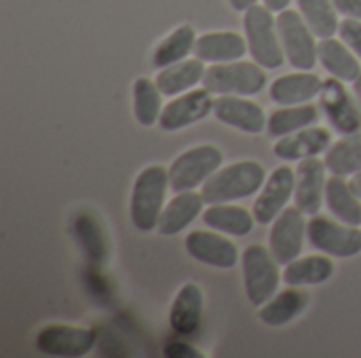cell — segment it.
<instances>
[{
	"label": "cell",
	"instance_id": "1",
	"mask_svg": "<svg viewBox=\"0 0 361 358\" xmlns=\"http://www.w3.org/2000/svg\"><path fill=\"white\" fill-rule=\"evenodd\" d=\"M169 171L161 165H150L140 171L131 190V224L140 232H152L159 226L169 190Z\"/></svg>",
	"mask_w": 361,
	"mask_h": 358
},
{
	"label": "cell",
	"instance_id": "10",
	"mask_svg": "<svg viewBox=\"0 0 361 358\" xmlns=\"http://www.w3.org/2000/svg\"><path fill=\"white\" fill-rule=\"evenodd\" d=\"M305 234H307L305 213L298 207H286L271 226L269 245L273 257L283 266L294 262L302 253Z\"/></svg>",
	"mask_w": 361,
	"mask_h": 358
},
{
	"label": "cell",
	"instance_id": "32",
	"mask_svg": "<svg viewBox=\"0 0 361 358\" xmlns=\"http://www.w3.org/2000/svg\"><path fill=\"white\" fill-rule=\"evenodd\" d=\"M298 8L317 38H332L338 32L334 0H298Z\"/></svg>",
	"mask_w": 361,
	"mask_h": 358
},
{
	"label": "cell",
	"instance_id": "6",
	"mask_svg": "<svg viewBox=\"0 0 361 358\" xmlns=\"http://www.w3.org/2000/svg\"><path fill=\"white\" fill-rule=\"evenodd\" d=\"M222 152L212 146H195L182 152L169 167V186L173 192H186L203 186L220 167H222Z\"/></svg>",
	"mask_w": 361,
	"mask_h": 358
},
{
	"label": "cell",
	"instance_id": "30",
	"mask_svg": "<svg viewBox=\"0 0 361 358\" xmlns=\"http://www.w3.org/2000/svg\"><path fill=\"white\" fill-rule=\"evenodd\" d=\"M195 42H197V36H195V27L192 25L186 23V25L176 27L154 49V53H152V65L159 68V70H163V68H167L171 63H178V61L186 59L188 53L195 51Z\"/></svg>",
	"mask_w": 361,
	"mask_h": 358
},
{
	"label": "cell",
	"instance_id": "36",
	"mask_svg": "<svg viewBox=\"0 0 361 358\" xmlns=\"http://www.w3.org/2000/svg\"><path fill=\"white\" fill-rule=\"evenodd\" d=\"M290 4V0H264V6H269L271 11H286Z\"/></svg>",
	"mask_w": 361,
	"mask_h": 358
},
{
	"label": "cell",
	"instance_id": "13",
	"mask_svg": "<svg viewBox=\"0 0 361 358\" xmlns=\"http://www.w3.org/2000/svg\"><path fill=\"white\" fill-rule=\"evenodd\" d=\"M294 186H296V171H292L288 165L277 167L260 188V196L254 203V217L258 224L267 226L273 224L275 217L288 207L290 198H294Z\"/></svg>",
	"mask_w": 361,
	"mask_h": 358
},
{
	"label": "cell",
	"instance_id": "3",
	"mask_svg": "<svg viewBox=\"0 0 361 358\" xmlns=\"http://www.w3.org/2000/svg\"><path fill=\"white\" fill-rule=\"evenodd\" d=\"M271 13L273 11L269 6L254 4L245 11V17H243L247 49L254 61L267 70L281 68L286 61V51L279 38L277 19H273Z\"/></svg>",
	"mask_w": 361,
	"mask_h": 358
},
{
	"label": "cell",
	"instance_id": "19",
	"mask_svg": "<svg viewBox=\"0 0 361 358\" xmlns=\"http://www.w3.org/2000/svg\"><path fill=\"white\" fill-rule=\"evenodd\" d=\"M203 205H205L203 194H197L195 190L176 192V196L165 205L157 230L163 236L180 234L203 213Z\"/></svg>",
	"mask_w": 361,
	"mask_h": 358
},
{
	"label": "cell",
	"instance_id": "28",
	"mask_svg": "<svg viewBox=\"0 0 361 358\" xmlns=\"http://www.w3.org/2000/svg\"><path fill=\"white\" fill-rule=\"evenodd\" d=\"M317 120H319V108L313 103L283 106L269 116L267 133L271 137H283V135L296 133L300 129L313 127Z\"/></svg>",
	"mask_w": 361,
	"mask_h": 358
},
{
	"label": "cell",
	"instance_id": "29",
	"mask_svg": "<svg viewBox=\"0 0 361 358\" xmlns=\"http://www.w3.org/2000/svg\"><path fill=\"white\" fill-rule=\"evenodd\" d=\"M328 171L332 175H355L361 171V131L353 135H343L336 143H332L324 158Z\"/></svg>",
	"mask_w": 361,
	"mask_h": 358
},
{
	"label": "cell",
	"instance_id": "39",
	"mask_svg": "<svg viewBox=\"0 0 361 358\" xmlns=\"http://www.w3.org/2000/svg\"><path fill=\"white\" fill-rule=\"evenodd\" d=\"M355 97H357V101H360V106H361V74H360V78L355 80Z\"/></svg>",
	"mask_w": 361,
	"mask_h": 358
},
{
	"label": "cell",
	"instance_id": "37",
	"mask_svg": "<svg viewBox=\"0 0 361 358\" xmlns=\"http://www.w3.org/2000/svg\"><path fill=\"white\" fill-rule=\"evenodd\" d=\"M258 0H231V6L235 8V11H247L250 6H254Z\"/></svg>",
	"mask_w": 361,
	"mask_h": 358
},
{
	"label": "cell",
	"instance_id": "20",
	"mask_svg": "<svg viewBox=\"0 0 361 358\" xmlns=\"http://www.w3.org/2000/svg\"><path fill=\"white\" fill-rule=\"evenodd\" d=\"M203 319V291L195 283H186L180 287L171 310H169V327L178 335H192L199 331Z\"/></svg>",
	"mask_w": 361,
	"mask_h": 358
},
{
	"label": "cell",
	"instance_id": "4",
	"mask_svg": "<svg viewBox=\"0 0 361 358\" xmlns=\"http://www.w3.org/2000/svg\"><path fill=\"white\" fill-rule=\"evenodd\" d=\"M203 87L214 95H256L267 87V72L256 61L214 63L203 76Z\"/></svg>",
	"mask_w": 361,
	"mask_h": 358
},
{
	"label": "cell",
	"instance_id": "23",
	"mask_svg": "<svg viewBox=\"0 0 361 358\" xmlns=\"http://www.w3.org/2000/svg\"><path fill=\"white\" fill-rule=\"evenodd\" d=\"M203 222H205V226L220 230L222 234L247 236L254 228L256 217H254V213H250L243 207H237L231 203H216L203 211Z\"/></svg>",
	"mask_w": 361,
	"mask_h": 358
},
{
	"label": "cell",
	"instance_id": "26",
	"mask_svg": "<svg viewBox=\"0 0 361 358\" xmlns=\"http://www.w3.org/2000/svg\"><path fill=\"white\" fill-rule=\"evenodd\" d=\"M334 274V262L328 255L296 257L283 270V281L290 287H309L330 281Z\"/></svg>",
	"mask_w": 361,
	"mask_h": 358
},
{
	"label": "cell",
	"instance_id": "14",
	"mask_svg": "<svg viewBox=\"0 0 361 358\" xmlns=\"http://www.w3.org/2000/svg\"><path fill=\"white\" fill-rule=\"evenodd\" d=\"M326 162L317 156L298 160L296 167V186H294V203L305 215H317L322 203L326 200Z\"/></svg>",
	"mask_w": 361,
	"mask_h": 358
},
{
	"label": "cell",
	"instance_id": "24",
	"mask_svg": "<svg viewBox=\"0 0 361 358\" xmlns=\"http://www.w3.org/2000/svg\"><path fill=\"white\" fill-rule=\"evenodd\" d=\"M309 306V295L300 287H290L273 295L267 304L260 306V321L267 327H283L292 323Z\"/></svg>",
	"mask_w": 361,
	"mask_h": 358
},
{
	"label": "cell",
	"instance_id": "16",
	"mask_svg": "<svg viewBox=\"0 0 361 358\" xmlns=\"http://www.w3.org/2000/svg\"><path fill=\"white\" fill-rule=\"evenodd\" d=\"M186 251L192 260L212 268H222V270L237 266V260H239V251L235 243L209 230L190 232L186 236Z\"/></svg>",
	"mask_w": 361,
	"mask_h": 358
},
{
	"label": "cell",
	"instance_id": "7",
	"mask_svg": "<svg viewBox=\"0 0 361 358\" xmlns=\"http://www.w3.org/2000/svg\"><path fill=\"white\" fill-rule=\"evenodd\" d=\"M243 285L254 306L267 304L279 287V268L273 253L262 245H250L243 251Z\"/></svg>",
	"mask_w": 361,
	"mask_h": 358
},
{
	"label": "cell",
	"instance_id": "12",
	"mask_svg": "<svg viewBox=\"0 0 361 358\" xmlns=\"http://www.w3.org/2000/svg\"><path fill=\"white\" fill-rule=\"evenodd\" d=\"M212 95L214 93H209L203 87V89H190L184 95L171 99L161 112L159 127L163 131H180L188 124L207 118L209 114H214V103H216Z\"/></svg>",
	"mask_w": 361,
	"mask_h": 358
},
{
	"label": "cell",
	"instance_id": "18",
	"mask_svg": "<svg viewBox=\"0 0 361 358\" xmlns=\"http://www.w3.org/2000/svg\"><path fill=\"white\" fill-rule=\"evenodd\" d=\"M324 80L311 70H298L294 74H283L271 84V99L279 106H300L319 97Z\"/></svg>",
	"mask_w": 361,
	"mask_h": 358
},
{
	"label": "cell",
	"instance_id": "34",
	"mask_svg": "<svg viewBox=\"0 0 361 358\" xmlns=\"http://www.w3.org/2000/svg\"><path fill=\"white\" fill-rule=\"evenodd\" d=\"M165 357L201 358V352H197L192 346H188V344H184V342H171V344H167V348H165Z\"/></svg>",
	"mask_w": 361,
	"mask_h": 358
},
{
	"label": "cell",
	"instance_id": "2",
	"mask_svg": "<svg viewBox=\"0 0 361 358\" xmlns=\"http://www.w3.org/2000/svg\"><path fill=\"white\" fill-rule=\"evenodd\" d=\"M267 181V169L258 160L233 162L224 169H218L203 184V198L207 205L233 203L247 196H254Z\"/></svg>",
	"mask_w": 361,
	"mask_h": 358
},
{
	"label": "cell",
	"instance_id": "22",
	"mask_svg": "<svg viewBox=\"0 0 361 358\" xmlns=\"http://www.w3.org/2000/svg\"><path fill=\"white\" fill-rule=\"evenodd\" d=\"M205 65L199 57L195 59H182L178 63H171L167 68H163L154 82L161 89L163 95H182L186 91H190L195 84H199L205 76Z\"/></svg>",
	"mask_w": 361,
	"mask_h": 358
},
{
	"label": "cell",
	"instance_id": "25",
	"mask_svg": "<svg viewBox=\"0 0 361 358\" xmlns=\"http://www.w3.org/2000/svg\"><path fill=\"white\" fill-rule=\"evenodd\" d=\"M319 63L326 72L343 82H355L361 74V65L355 53L336 38H322L319 42Z\"/></svg>",
	"mask_w": 361,
	"mask_h": 358
},
{
	"label": "cell",
	"instance_id": "27",
	"mask_svg": "<svg viewBox=\"0 0 361 358\" xmlns=\"http://www.w3.org/2000/svg\"><path fill=\"white\" fill-rule=\"evenodd\" d=\"M328 209L349 226H361V198L341 175H332L326 186Z\"/></svg>",
	"mask_w": 361,
	"mask_h": 358
},
{
	"label": "cell",
	"instance_id": "5",
	"mask_svg": "<svg viewBox=\"0 0 361 358\" xmlns=\"http://www.w3.org/2000/svg\"><path fill=\"white\" fill-rule=\"evenodd\" d=\"M279 38L286 51V59L296 70H313L319 61V42L305 17L296 11H281L277 17Z\"/></svg>",
	"mask_w": 361,
	"mask_h": 358
},
{
	"label": "cell",
	"instance_id": "9",
	"mask_svg": "<svg viewBox=\"0 0 361 358\" xmlns=\"http://www.w3.org/2000/svg\"><path fill=\"white\" fill-rule=\"evenodd\" d=\"M355 99L341 78L332 76L324 80L319 91V108L330 120L332 129H336L341 135H353L361 131V106Z\"/></svg>",
	"mask_w": 361,
	"mask_h": 358
},
{
	"label": "cell",
	"instance_id": "17",
	"mask_svg": "<svg viewBox=\"0 0 361 358\" xmlns=\"http://www.w3.org/2000/svg\"><path fill=\"white\" fill-rule=\"evenodd\" d=\"M332 146V133L322 127H307L296 133L283 135L273 146V152L279 160L292 162V160H305L319 156L322 152H328Z\"/></svg>",
	"mask_w": 361,
	"mask_h": 358
},
{
	"label": "cell",
	"instance_id": "15",
	"mask_svg": "<svg viewBox=\"0 0 361 358\" xmlns=\"http://www.w3.org/2000/svg\"><path fill=\"white\" fill-rule=\"evenodd\" d=\"M214 116L220 122L252 135L267 131L269 124L264 110L256 101L241 95H220L214 103Z\"/></svg>",
	"mask_w": 361,
	"mask_h": 358
},
{
	"label": "cell",
	"instance_id": "31",
	"mask_svg": "<svg viewBox=\"0 0 361 358\" xmlns=\"http://www.w3.org/2000/svg\"><path fill=\"white\" fill-rule=\"evenodd\" d=\"M161 89L150 78H137L133 84V116L142 127H152L159 122L163 106H161Z\"/></svg>",
	"mask_w": 361,
	"mask_h": 358
},
{
	"label": "cell",
	"instance_id": "38",
	"mask_svg": "<svg viewBox=\"0 0 361 358\" xmlns=\"http://www.w3.org/2000/svg\"><path fill=\"white\" fill-rule=\"evenodd\" d=\"M349 184H351L353 192L361 198V171L360 173H355V175H351V181H349Z\"/></svg>",
	"mask_w": 361,
	"mask_h": 358
},
{
	"label": "cell",
	"instance_id": "11",
	"mask_svg": "<svg viewBox=\"0 0 361 358\" xmlns=\"http://www.w3.org/2000/svg\"><path fill=\"white\" fill-rule=\"evenodd\" d=\"M95 331L85 327L49 325L38 331L34 346L49 357H85L95 346Z\"/></svg>",
	"mask_w": 361,
	"mask_h": 358
},
{
	"label": "cell",
	"instance_id": "35",
	"mask_svg": "<svg viewBox=\"0 0 361 358\" xmlns=\"http://www.w3.org/2000/svg\"><path fill=\"white\" fill-rule=\"evenodd\" d=\"M334 6L338 13L353 17V19H361V0H334Z\"/></svg>",
	"mask_w": 361,
	"mask_h": 358
},
{
	"label": "cell",
	"instance_id": "33",
	"mask_svg": "<svg viewBox=\"0 0 361 358\" xmlns=\"http://www.w3.org/2000/svg\"><path fill=\"white\" fill-rule=\"evenodd\" d=\"M338 34H341L343 42L361 59V19L347 17L345 21H341Z\"/></svg>",
	"mask_w": 361,
	"mask_h": 358
},
{
	"label": "cell",
	"instance_id": "8",
	"mask_svg": "<svg viewBox=\"0 0 361 358\" xmlns=\"http://www.w3.org/2000/svg\"><path fill=\"white\" fill-rule=\"evenodd\" d=\"M307 238L313 249L332 257H355L361 253V230L357 226H341L326 215H311Z\"/></svg>",
	"mask_w": 361,
	"mask_h": 358
},
{
	"label": "cell",
	"instance_id": "21",
	"mask_svg": "<svg viewBox=\"0 0 361 358\" xmlns=\"http://www.w3.org/2000/svg\"><path fill=\"white\" fill-rule=\"evenodd\" d=\"M247 38L237 32H209L197 38L195 57L209 63H226L237 61L247 53Z\"/></svg>",
	"mask_w": 361,
	"mask_h": 358
}]
</instances>
